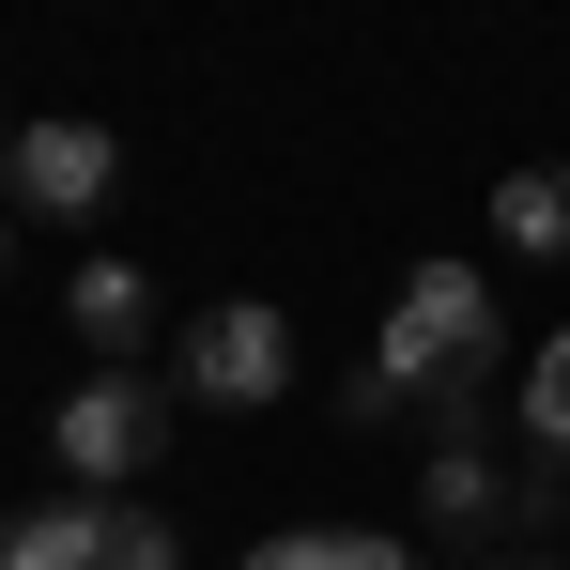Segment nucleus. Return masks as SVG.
<instances>
[{"instance_id":"nucleus-12","label":"nucleus","mask_w":570,"mask_h":570,"mask_svg":"<svg viewBox=\"0 0 570 570\" xmlns=\"http://www.w3.org/2000/svg\"><path fill=\"white\" fill-rule=\"evenodd\" d=\"M478 570H570V556H478Z\"/></svg>"},{"instance_id":"nucleus-5","label":"nucleus","mask_w":570,"mask_h":570,"mask_svg":"<svg viewBox=\"0 0 570 570\" xmlns=\"http://www.w3.org/2000/svg\"><path fill=\"white\" fill-rule=\"evenodd\" d=\"M509 478H524V463H493V416H448V432H432V478H416V524L509 556Z\"/></svg>"},{"instance_id":"nucleus-7","label":"nucleus","mask_w":570,"mask_h":570,"mask_svg":"<svg viewBox=\"0 0 570 570\" xmlns=\"http://www.w3.org/2000/svg\"><path fill=\"white\" fill-rule=\"evenodd\" d=\"M62 324L94 340V371H139V355H155V278H139V263H78V278H62Z\"/></svg>"},{"instance_id":"nucleus-13","label":"nucleus","mask_w":570,"mask_h":570,"mask_svg":"<svg viewBox=\"0 0 570 570\" xmlns=\"http://www.w3.org/2000/svg\"><path fill=\"white\" fill-rule=\"evenodd\" d=\"M0 170H16V124H0Z\"/></svg>"},{"instance_id":"nucleus-2","label":"nucleus","mask_w":570,"mask_h":570,"mask_svg":"<svg viewBox=\"0 0 570 570\" xmlns=\"http://www.w3.org/2000/svg\"><path fill=\"white\" fill-rule=\"evenodd\" d=\"M47 463L78 478V493H139V478L170 463V371H78L62 416H47Z\"/></svg>"},{"instance_id":"nucleus-14","label":"nucleus","mask_w":570,"mask_h":570,"mask_svg":"<svg viewBox=\"0 0 570 570\" xmlns=\"http://www.w3.org/2000/svg\"><path fill=\"white\" fill-rule=\"evenodd\" d=\"M0 247H16V232H0Z\"/></svg>"},{"instance_id":"nucleus-3","label":"nucleus","mask_w":570,"mask_h":570,"mask_svg":"<svg viewBox=\"0 0 570 570\" xmlns=\"http://www.w3.org/2000/svg\"><path fill=\"white\" fill-rule=\"evenodd\" d=\"M170 385L216 401V416H263V401H293V324L263 293H216V308H186V340H170Z\"/></svg>"},{"instance_id":"nucleus-9","label":"nucleus","mask_w":570,"mask_h":570,"mask_svg":"<svg viewBox=\"0 0 570 570\" xmlns=\"http://www.w3.org/2000/svg\"><path fill=\"white\" fill-rule=\"evenodd\" d=\"M493 247H509V263H556L570 247V170H509V186H493Z\"/></svg>"},{"instance_id":"nucleus-11","label":"nucleus","mask_w":570,"mask_h":570,"mask_svg":"<svg viewBox=\"0 0 570 570\" xmlns=\"http://www.w3.org/2000/svg\"><path fill=\"white\" fill-rule=\"evenodd\" d=\"M401 416H416V401H401L385 371H340V432H401Z\"/></svg>"},{"instance_id":"nucleus-10","label":"nucleus","mask_w":570,"mask_h":570,"mask_svg":"<svg viewBox=\"0 0 570 570\" xmlns=\"http://www.w3.org/2000/svg\"><path fill=\"white\" fill-rule=\"evenodd\" d=\"M509 432H524L540 463H570V324L540 340V355H524V385H509Z\"/></svg>"},{"instance_id":"nucleus-6","label":"nucleus","mask_w":570,"mask_h":570,"mask_svg":"<svg viewBox=\"0 0 570 570\" xmlns=\"http://www.w3.org/2000/svg\"><path fill=\"white\" fill-rule=\"evenodd\" d=\"M0 186L31 200V216H108L124 139H108V124H16V170H0Z\"/></svg>"},{"instance_id":"nucleus-8","label":"nucleus","mask_w":570,"mask_h":570,"mask_svg":"<svg viewBox=\"0 0 570 570\" xmlns=\"http://www.w3.org/2000/svg\"><path fill=\"white\" fill-rule=\"evenodd\" d=\"M247 570H432V556L385 524H278V540H247Z\"/></svg>"},{"instance_id":"nucleus-1","label":"nucleus","mask_w":570,"mask_h":570,"mask_svg":"<svg viewBox=\"0 0 570 570\" xmlns=\"http://www.w3.org/2000/svg\"><path fill=\"white\" fill-rule=\"evenodd\" d=\"M371 371L448 432V416H478L493 385H509V308H493V278L478 263H416V278L385 293V340H371Z\"/></svg>"},{"instance_id":"nucleus-4","label":"nucleus","mask_w":570,"mask_h":570,"mask_svg":"<svg viewBox=\"0 0 570 570\" xmlns=\"http://www.w3.org/2000/svg\"><path fill=\"white\" fill-rule=\"evenodd\" d=\"M0 570H186V540L139 493H78V509H16L0 524Z\"/></svg>"}]
</instances>
